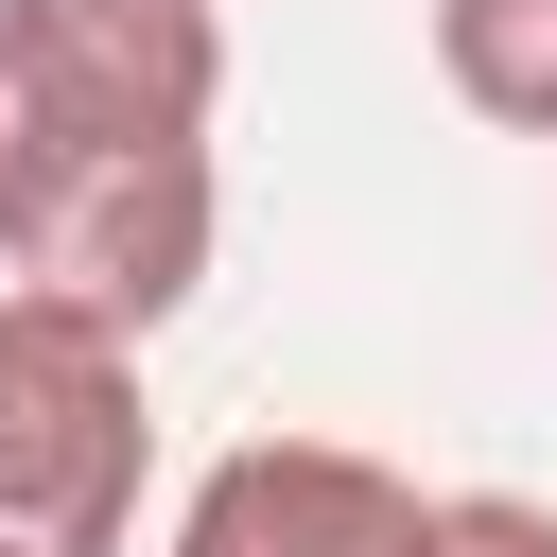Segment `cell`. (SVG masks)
I'll return each mask as SVG.
<instances>
[{"mask_svg": "<svg viewBox=\"0 0 557 557\" xmlns=\"http://www.w3.org/2000/svg\"><path fill=\"white\" fill-rule=\"evenodd\" d=\"M139 487H157L139 331L0 278V557H139Z\"/></svg>", "mask_w": 557, "mask_h": 557, "instance_id": "cell-1", "label": "cell"}, {"mask_svg": "<svg viewBox=\"0 0 557 557\" xmlns=\"http://www.w3.org/2000/svg\"><path fill=\"white\" fill-rule=\"evenodd\" d=\"M52 174L87 157H209L226 122V0H0Z\"/></svg>", "mask_w": 557, "mask_h": 557, "instance_id": "cell-2", "label": "cell"}, {"mask_svg": "<svg viewBox=\"0 0 557 557\" xmlns=\"http://www.w3.org/2000/svg\"><path fill=\"white\" fill-rule=\"evenodd\" d=\"M174 557H453V487L348 435H244L174 487Z\"/></svg>", "mask_w": 557, "mask_h": 557, "instance_id": "cell-3", "label": "cell"}, {"mask_svg": "<svg viewBox=\"0 0 557 557\" xmlns=\"http://www.w3.org/2000/svg\"><path fill=\"white\" fill-rule=\"evenodd\" d=\"M435 87L505 139H557V0H435Z\"/></svg>", "mask_w": 557, "mask_h": 557, "instance_id": "cell-4", "label": "cell"}, {"mask_svg": "<svg viewBox=\"0 0 557 557\" xmlns=\"http://www.w3.org/2000/svg\"><path fill=\"white\" fill-rule=\"evenodd\" d=\"M35 209H52V122H35V87H17V35H0V278L35 261Z\"/></svg>", "mask_w": 557, "mask_h": 557, "instance_id": "cell-5", "label": "cell"}, {"mask_svg": "<svg viewBox=\"0 0 557 557\" xmlns=\"http://www.w3.org/2000/svg\"><path fill=\"white\" fill-rule=\"evenodd\" d=\"M453 557H557V505L540 487H453Z\"/></svg>", "mask_w": 557, "mask_h": 557, "instance_id": "cell-6", "label": "cell"}]
</instances>
